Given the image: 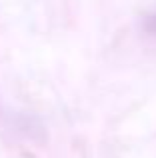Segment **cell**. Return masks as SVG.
<instances>
[{
	"instance_id": "1",
	"label": "cell",
	"mask_w": 156,
	"mask_h": 158,
	"mask_svg": "<svg viewBox=\"0 0 156 158\" xmlns=\"http://www.w3.org/2000/svg\"><path fill=\"white\" fill-rule=\"evenodd\" d=\"M144 30L148 32V34H154L156 36V10L150 12V14L144 18Z\"/></svg>"
}]
</instances>
